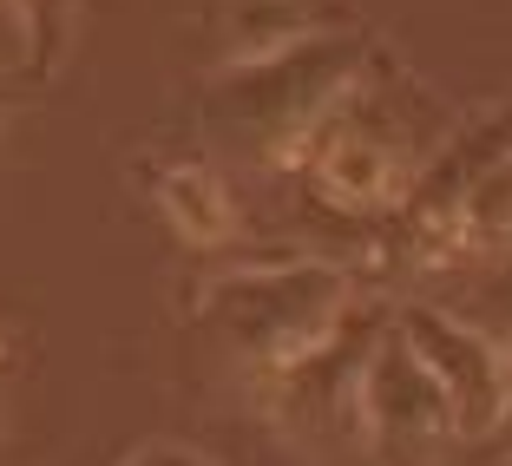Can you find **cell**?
I'll use <instances>...</instances> for the list:
<instances>
[{
	"label": "cell",
	"mask_w": 512,
	"mask_h": 466,
	"mask_svg": "<svg viewBox=\"0 0 512 466\" xmlns=\"http://www.w3.org/2000/svg\"><path fill=\"white\" fill-rule=\"evenodd\" d=\"M381 329H388L381 309L348 302V316L329 329V342L276 368V375H263L270 421H283L289 434H335L342 421H355V381H362V361L381 342Z\"/></svg>",
	"instance_id": "obj_4"
},
{
	"label": "cell",
	"mask_w": 512,
	"mask_h": 466,
	"mask_svg": "<svg viewBox=\"0 0 512 466\" xmlns=\"http://www.w3.org/2000/svg\"><path fill=\"white\" fill-rule=\"evenodd\" d=\"M355 427L375 440L381 453H440L453 447V414L440 401L434 375H427L414 348L394 335V322L381 329V342L368 348L362 381H355Z\"/></svg>",
	"instance_id": "obj_5"
},
{
	"label": "cell",
	"mask_w": 512,
	"mask_h": 466,
	"mask_svg": "<svg viewBox=\"0 0 512 466\" xmlns=\"http://www.w3.org/2000/svg\"><path fill=\"white\" fill-rule=\"evenodd\" d=\"M355 79H362V33H309L276 60L237 66L217 86L211 112L256 151H296Z\"/></svg>",
	"instance_id": "obj_2"
},
{
	"label": "cell",
	"mask_w": 512,
	"mask_h": 466,
	"mask_svg": "<svg viewBox=\"0 0 512 466\" xmlns=\"http://www.w3.org/2000/svg\"><path fill=\"white\" fill-rule=\"evenodd\" d=\"M125 466H211V460L191 453V447H145V453H132Z\"/></svg>",
	"instance_id": "obj_7"
},
{
	"label": "cell",
	"mask_w": 512,
	"mask_h": 466,
	"mask_svg": "<svg viewBox=\"0 0 512 466\" xmlns=\"http://www.w3.org/2000/svg\"><path fill=\"white\" fill-rule=\"evenodd\" d=\"M158 204H165V217L178 224V237H191V243H230L237 237L230 191L204 165H171L165 178H158Z\"/></svg>",
	"instance_id": "obj_6"
},
{
	"label": "cell",
	"mask_w": 512,
	"mask_h": 466,
	"mask_svg": "<svg viewBox=\"0 0 512 466\" xmlns=\"http://www.w3.org/2000/svg\"><path fill=\"white\" fill-rule=\"evenodd\" d=\"M348 270L342 263H283V270H224L197 296V322L230 361H243L256 381L302 361L329 342V329L348 316Z\"/></svg>",
	"instance_id": "obj_1"
},
{
	"label": "cell",
	"mask_w": 512,
	"mask_h": 466,
	"mask_svg": "<svg viewBox=\"0 0 512 466\" xmlns=\"http://www.w3.org/2000/svg\"><path fill=\"white\" fill-rule=\"evenodd\" d=\"M394 335L414 348L427 375H434L440 401L453 414V434L460 440H493L499 414L512 401V361L506 348L493 342L486 329L460 322L453 309H434V302H407L394 316Z\"/></svg>",
	"instance_id": "obj_3"
},
{
	"label": "cell",
	"mask_w": 512,
	"mask_h": 466,
	"mask_svg": "<svg viewBox=\"0 0 512 466\" xmlns=\"http://www.w3.org/2000/svg\"><path fill=\"white\" fill-rule=\"evenodd\" d=\"M493 440H499V447H506V453H512V401H506V414H499V427H493Z\"/></svg>",
	"instance_id": "obj_8"
}]
</instances>
